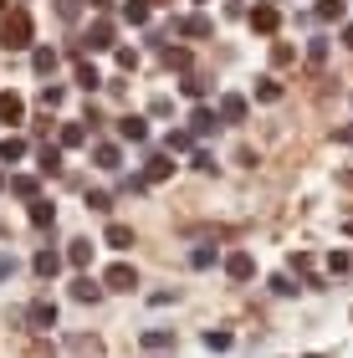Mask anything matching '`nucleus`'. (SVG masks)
Listing matches in <instances>:
<instances>
[{"label": "nucleus", "mask_w": 353, "mask_h": 358, "mask_svg": "<svg viewBox=\"0 0 353 358\" xmlns=\"http://www.w3.org/2000/svg\"><path fill=\"white\" fill-rule=\"evenodd\" d=\"M31 36H36V26H31V10H10L6 26H0V46H6V52H26Z\"/></svg>", "instance_id": "f257e3e1"}, {"label": "nucleus", "mask_w": 353, "mask_h": 358, "mask_svg": "<svg viewBox=\"0 0 353 358\" xmlns=\"http://www.w3.org/2000/svg\"><path fill=\"white\" fill-rule=\"evenodd\" d=\"M277 26H282V10L271 6V0L251 6V31H256V36H277Z\"/></svg>", "instance_id": "f03ea898"}, {"label": "nucleus", "mask_w": 353, "mask_h": 358, "mask_svg": "<svg viewBox=\"0 0 353 358\" xmlns=\"http://www.w3.org/2000/svg\"><path fill=\"white\" fill-rule=\"evenodd\" d=\"M103 287H113V292H134V287H138V271L128 266V262H118V266H108V271H103Z\"/></svg>", "instance_id": "7ed1b4c3"}, {"label": "nucleus", "mask_w": 353, "mask_h": 358, "mask_svg": "<svg viewBox=\"0 0 353 358\" xmlns=\"http://www.w3.org/2000/svg\"><path fill=\"white\" fill-rule=\"evenodd\" d=\"M215 118H220V123H246V97H240V92H220Z\"/></svg>", "instance_id": "20e7f679"}, {"label": "nucleus", "mask_w": 353, "mask_h": 358, "mask_svg": "<svg viewBox=\"0 0 353 358\" xmlns=\"http://www.w3.org/2000/svg\"><path fill=\"white\" fill-rule=\"evenodd\" d=\"M108 46H113V26H108V21H92L87 36H82V52H108Z\"/></svg>", "instance_id": "39448f33"}, {"label": "nucleus", "mask_w": 353, "mask_h": 358, "mask_svg": "<svg viewBox=\"0 0 353 358\" xmlns=\"http://www.w3.org/2000/svg\"><path fill=\"white\" fill-rule=\"evenodd\" d=\"M0 123H26V103H21V92H0Z\"/></svg>", "instance_id": "423d86ee"}, {"label": "nucleus", "mask_w": 353, "mask_h": 358, "mask_svg": "<svg viewBox=\"0 0 353 358\" xmlns=\"http://www.w3.org/2000/svg\"><path fill=\"white\" fill-rule=\"evenodd\" d=\"M215 128H220V118H215V108H195V113H189V134H195V138H205V134H215Z\"/></svg>", "instance_id": "0eeeda50"}, {"label": "nucleus", "mask_w": 353, "mask_h": 358, "mask_svg": "<svg viewBox=\"0 0 353 358\" xmlns=\"http://www.w3.org/2000/svg\"><path fill=\"white\" fill-rule=\"evenodd\" d=\"M118 138L123 143H143V138H149V123H143L138 113H128V118H118Z\"/></svg>", "instance_id": "6e6552de"}, {"label": "nucleus", "mask_w": 353, "mask_h": 358, "mask_svg": "<svg viewBox=\"0 0 353 358\" xmlns=\"http://www.w3.org/2000/svg\"><path fill=\"white\" fill-rule=\"evenodd\" d=\"M180 36H215V21L210 15H185V21H174Z\"/></svg>", "instance_id": "1a4fd4ad"}, {"label": "nucleus", "mask_w": 353, "mask_h": 358, "mask_svg": "<svg viewBox=\"0 0 353 358\" xmlns=\"http://www.w3.org/2000/svg\"><path fill=\"white\" fill-rule=\"evenodd\" d=\"M103 246H113V251H128V246H134V225L113 220V225H108V231H103Z\"/></svg>", "instance_id": "9d476101"}, {"label": "nucleus", "mask_w": 353, "mask_h": 358, "mask_svg": "<svg viewBox=\"0 0 353 358\" xmlns=\"http://www.w3.org/2000/svg\"><path fill=\"white\" fill-rule=\"evenodd\" d=\"M174 174V154H154L149 164H143V179H149V185H159V179H169Z\"/></svg>", "instance_id": "9b49d317"}, {"label": "nucleus", "mask_w": 353, "mask_h": 358, "mask_svg": "<svg viewBox=\"0 0 353 358\" xmlns=\"http://www.w3.org/2000/svg\"><path fill=\"white\" fill-rule=\"evenodd\" d=\"M92 159H98V169H108V174L123 169V149H118V143H98V149H92Z\"/></svg>", "instance_id": "f8f14e48"}, {"label": "nucleus", "mask_w": 353, "mask_h": 358, "mask_svg": "<svg viewBox=\"0 0 353 358\" xmlns=\"http://www.w3.org/2000/svg\"><path fill=\"white\" fill-rule=\"evenodd\" d=\"M226 271L236 276V282H251V276H256V262H251L246 251H236V256H226Z\"/></svg>", "instance_id": "ddd939ff"}, {"label": "nucleus", "mask_w": 353, "mask_h": 358, "mask_svg": "<svg viewBox=\"0 0 353 358\" xmlns=\"http://www.w3.org/2000/svg\"><path fill=\"white\" fill-rule=\"evenodd\" d=\"M77 87H82V92H98L103 87V72L98 67H92V62L82 57V62H77Z\"/></svg>", "instance_id": "4468645a"}, {"label": "nucleus", "mask_w": 353, "mask_h": 358, "mask_svg": "<svg viewBox=\"0 0 353 358\" xmlns=\"http://www.w3.org/2000/svg\"><path fill=\"white\" fill-rule=\"evenodd\" d=\"M189 149H195V134H189V128H169L164 154H189Z\"/></svg>", "instance_id": "2eb2a0df"}, {"label": "nucleus", "mask_w": 353, "mask_h": 358, "mask_svg": "<svg viewBox=\"0 0 353 358\" xmlns=\"http://www.w3.org/2000/svg\"><path fill=\"white\" fill-rule=\"evenodd\" d=\"M31 225H41V231H46V225H57V205L36 194V200H31Z\"/></svg>", "instance_id": "dca6fc26"}, {"label": "nucleus", "mask_w": 353, "mask_h": 358, "mask_svg": "<svg viewBox=\"0 0 353 358\" xmlns=\"http://www.w3.org/2000/svg\"><path fill=\"white\" fill-rule=\"evenodd\" d=\"M26 317H31V328H57V307L52 302H31Z\"/></svg>", "instance_id": "f3484780"}, {"label": "nucleus", "mask_w": 353, "mask_h": 358, "mask_svg": "<svg viewBox=\"0 0 353 358\" xmlns=\"http://www.w3.org/2000/svg\"><path fill=\"white\" fill-rule=\"evenodd\" d=\"M149 15H154L149 0H128V6H123V21L128 26H149Z\"/></svg>", "instance_id": "a211bd4d"}, {"label": "nucleus", "mask_w": 353, "mask_h": 358, "mask_svg": "<svg viewBox=\"0 0 353 358\" xmlns=\"http://www.w3.org/2000/svg\"><path fill=\"white\" fill-rule=\"evenodd\" d=\"M31 67H36V77H52L57 72V52L52 46H36V52H31Z\"/></svg>", "instance_id": "6ab92c4d"}, {"label": "nucleus", "mask_w": 353, "mask_h": 358, "mask_svg": "<svg viewBox=\"0 0 353 358\" xmlns=\"http://www.w3.org/2000/svg\"><path fill=\"white\" fill-rule=\"evenodd\" d=\"M72 297H77V302H98V297H103V287L92 282V276H77V282H72Z\"/></svg>", "instance_id": "aec40b11"}, {"label": "nucleus", "mask_w": 353, "mask_h": 358, "mask_svg": "<svg viewBox=\"0 0 353 358\" xmlns=\"http://www.w3.org/2000/svg\"><path fill=\"white\" fill-rule=\"evenodd\" d=\"M10 194H21V200H36V194H41V185H36L31 174H10Z\"/></svg>", "instance_id": "412c9836"}, {"label": "nucleus", "mask_w": 353, "mask_h": 358, "mask_svg": "<svg viewBox=\"0 0 353 358\" xmlns=\"http://www.w3.org/2000/svg\"><path fill=\"white\" fill-rule=\"evenodd\" d=\"M0 159H6V164H15V159H26V138L6 134V138H0Z\"/></svg>", "instance_id": "4be33fe9"}, {"label": "nucleus", "mask_w": 353, "mask_h": 358, "mask_svg": "<svg viewBox=\"0 0 353 358\" xmlns=\"http://www.w3.org/2000/svg\"><path fill=\"white\" fill-rule=\"evenodd\" d=\"M31 266H36V276H57L62 271V256L57 251H36V262H31Z\"/></svg>", "instance_id": "5701e85b"}, {"label": "nucleus", "mask_w": 353, "mask_h": 358, "mask_svg": "<svg viewBox=\"0 0 353 358\" xmlns=\"http://www.w3.org/2000/svg\"><path fill=\"white\" fill-rule=\"evenodd\" d=\"M256 97L261 103H282V83L277 77H256Z\"/></svg>", "instance_id": "b1692460"}, {"label": "nucleus", "mask_w": 353, "mask_h": 358, "mask_svg": "<svg viewBox=\"0 0 353 358\" xmlns=\"http://www.w3.org/2000/svg\"><path fill=\"white\" fill-rule=\"evenodd\" d=\"M82 143H87V128H82V123H67V128H62V149H82Z\"/></svg>", "instance_id": "393cba45"}, {"label": "nucleus", "mask_w": 353, "mask_h": 358, "mask_svg": "<svg viewBox=\"0 0 353 358\" xmlns=\"http://www.w3.org/2000/svg\"><path fill=\"white\" fill-rule=\"evenodd\" d=\"M164 67H174V72H189V52H185V46H164Z\"/></svg>", "instance_id": "a878e982"}, {"label": "nucleus", "mask_w": 353, "mask_h": 358, "mask_svg": "<svg viewBox=\"0 0 353 358\" xmlns=\"http://www.w3.org/2000/svg\"><path fill=\"white\" fill-rule=\"evenodd\" d=\"M67 262H72V266H87V262H92V241H72V246H67Z\"/></svg>", "instance_id": "bb28decb"}, {"label": "nucleus", "mask_w": 353, "mask_h": 358, "mask_svg": "<svg viewBox=\"0 0 353 358\" xmlns=\"http://www.w3.org/2000/svg\"><path fill=\"white\" fill-rule=\"evenodd\" d=\"M189 266H195V271H210V266H215V246H195V251H189Z\"/></svg>", "instance_id": "cd10ccee"}, {"label": "nucleus", "mask_w": 353, "mask_h": 358, "mask_svg": "<svg viewBox=\"0 0 353 358\" xmlns=\"http://www.w3.org/2000/svg\"><path fill=\"white\" fill-rule=\"evenodd\" d=\"M312 15H317V21H338V15H343V0H317Z\"/></svg>", "instance_id": "c85d7f7f"}, {"label": "nucleus", "mask_w": 353, "mask_h": 358, "mask_svg": "<svg viewBox=\"0 0 353 358\" xmlns=\"http://www.w3.org/2000/svg\"><path fill=\"white\" fill-rule=\"evenodd\" d=\"M62 103H67V87H52V83H46V87H41V108H52V113H57Z\"/></svg>", "instance_id": "c756f323"}, {"label": "nucleus", "mask_w": 353, "mask_h": 358, "mask_svg": "<svg viewBox=\"0 0 353 358\" xmlns=\"http://www.w3.org/2000/svg\"><path fill=\"white\" fill-rule=\"evenodd\" d=\"M138 343H143V348H169V343H174V333H164V328H154V333H143Z\"/></svg>", "instance_id": "7c9ffc66"}, {"label": "nucleus", "mask_w": 353, "mask_h": 358, "mask_svg": "<svg viewBox=\"0 0 353 358\" xmlns=\"http://www.w3.org/2000/svg\"><path fill=\"white\" fill-rule=\"evenodd\" d=\"M57 169H62V149L46 143V149H41V174H57Z\"/></svg>", "instance_id": "2f4dec72"}, {"label": "nucleus", "mask_w": 353, "mask_h": 358, "mask_svg": "<svg viewBox=\"0 0 353 358\" xmlns=\"http://www.w3.org/2000/svg\"><path fill=\"white\" fill-rule=\"evenodd\" d=\"M205 348H210V353H226V348H231V333H215V328H210V333H205Z\"/></svg>", "instance_id": "473e14b6"}, {"label": "nucleus", "mask_w": 353, "mask_h": 358, "mask_svg": "<svg viewBox=\"0 0 353 358\" xmlns=\"http://www.w3.org/2000/svg\"><path fill=\"white\" fill-rule=\"evenodd\" d=\"M113 57H118V67H123V72H134V67H138V52H134V46H118Z\"/></svg>", "instance_id": "72a5a7b5"}, {"label": "nucleus", "mask_w": 353, "mask_h": 358, "mask_svg": "<svg viewBox=\"0 0 353 358\" xmlns=\"http://www.w3.org/2000/svg\"><path fill=\"white\" fill-rule=\"evenodd\" d=\"M87 210H98V215H108V210H113V200H108L103 189H92V194H87Z\"/></svg>", "instance_id": "f704fd0d"}, {"label": "nucleus", "mask_w": 353, "mask_h": 358, "mask_svg": "<svg viewBox=\"0 0 353 358\" xmlns=\"http://www.w3.org/2000/svg\"><path fill=\"white\" fill-rule=\"evenodd\" d=\"M180 92H185V97H195V103H200V97H205V83H200V77H185V83H180Z\"/></svg>", "instance_id": "c9c22d12"}, {"label": "nucleus", "mask_w": 353, "mask_h": 358, "mask_svg": "<svg viewBox=\"0 0 353 358\" xmlns=\"http://www.w3.org/2000/svg\"><path fill=\"white\" fill-rule=\"evenodd\" d=\"M297 52H292V46H287V41H277V46H271V62H277V67H287V62H292Z\"/></svg>", "instance_id": "e433bc0d"}, {"label": "nucleus", "mask_w": 353, "mask_h": 358, "mask_svg": "<svg viewBox=\"0 0 353 358\" xmlns=\"http://www.w3.org/2000/svg\"><path fill=\"white\" fill-rule=\"evenodd\" d=\"M195 169L210 174V169H215V154H210V149H195Z\"/></svg>", "instance_id": "4c0bfd02"}, {"label": "nucleus", "mask_w": 353, "mask_h": 358, "mask_svg": "<svg viewBox=\"0 0 353 358\" xmlns=\"http://www.w3.org/2000/svg\"><path fill=\"white\" fill-rule=\"evenodd\" d=\"M328 266H333V271H338V276H343V271H348L353 262H348V251H333V256H328Z\"/></svg>", "instance_id": "58836bf2"}, {"label": "nucleus", "mask_w": 353, "mask_h": 358, "mask_svg": "<svg viewBox=\"0 0 353 358\" xmlns=\"http://www.w3.org/2000/svg\"><path fill=\"white\" fill-rule=\"evenodd\" d=\"M169 108H174L169 97H154V103H149V113H154V118H169Z\"/></svg>", "instance_id": "ea45409f"}, {"label": "nucleus", "mask_w": 353, "mask_h": 358, "mask_svg": "<svg viewBox=\"0 0 353 358\" xmlns=\"http://www.w3.org/2000/svg\"><path fill=\"white\" fill-rule=\"evenodd\" d=\"M10 271H15V256H0V282H6Z\"/></svg>", "instance_id": "a19ab883"}, {"label": "nucleus", "mask_w": 353, "mask_h": 358, "mask_svg": "<svg viewBox=\"0 0 353 358\" xmlns=\"http://www.w3.org/2000/svg\"><path fill=\"white\" fill-rule=\"evenodd\" d=\"M343 46H348V52H353V26H343Z\"/></svg>", "instance_id": "79ce46f5"}, {"label": "nucleus", "mask_w": 353, "mask_h": 358, "mask_svg": "<svg viewBox=\"0 0 353 358\" xmlns=\"http://www.w3.org/2000/svg\"><path fill=\"white\" fill-rule=\"evenodd\" d=\"M338 143H353V128H343V134H338Z\"/></svg>", "instance_id": "37998d69"}, {"label": "nucleus", "mask_w": 353, "mask_h": 358, "mask_svg": "<svg viewBox=\"0 0 353 358\" xmlns=\"http://www.w3.org/2000/svg\"><path fill=\"white\" fill-rule=\"evenodd\" d=\"M149 6H169V0H149Z\"/></svg>", "instance_id": "c03bdc74"}, {"label": "nucleus", "mask_w": 353, "mask_h": 358, "mask_svg": "<svg viewBox=\"0 0 353 358\" xmlns=\"http://www.w3.org/2000/svg\"><path fill=\"white\" fill-rule=\"evenodd\" d=\"M0 189H6V174H0Z\"/></svg>", "instance_id": "a18cd8bd"}, {"label": "nucleus", "mask_w": 353, "mask_h": 358, "mask_svg": "<svg viewBox=\"0 0 353 358\" xmlns=\"http://www.w3.org/2000/svg\"><path fill=\"white\" fill-rule=\"evenodd\" d=\"M348 236H353V220H348Z\"/></svg>", "instance_id": "49530a36"}, {"label": "nucleus", "mask_w": 353, "mask_h": 358, "mask_svg": "<svg viewBox=\"0 0 353 358\" xmlns=\"http://www.w3.org/2000/svg\"><path fill=\"white\" fill-rule=\"evenodd\" d=\"M0 6H6V0H0Z\"/></svg>", "instance_id": "de8ad7c7"}, {"label": "nucleus", "mask_w": 353, "mask_h": 358, "mask_svg": "<svg viewBox=\"0 0 353 358\" xmlns=\"http://www.w3.org/2000/svg\"><path fill=\"white\" fill-rule=\"evenodd\" d=\"M200 6H205V0H200Z\"/></svg>", "instance_id": "09e8293b"}]
</instances>
